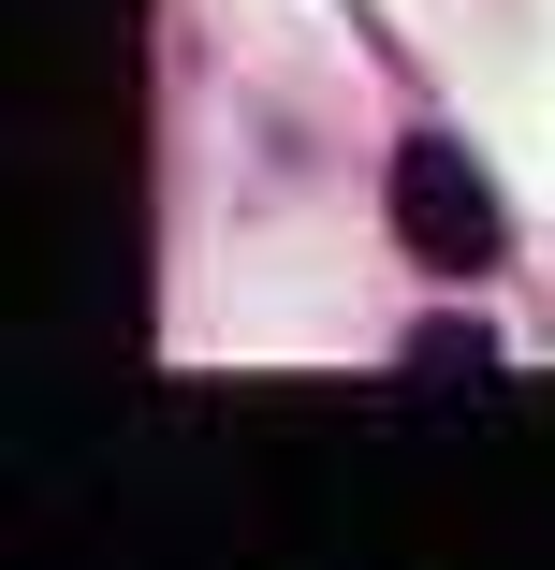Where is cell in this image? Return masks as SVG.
Wrapping results in <instances>:
<instances>
[{
	"mask_svg": "<svg viewBox=\"0 0 555 570\" xmlns=\"http://www.w3.org/2000/svg\"><path fill=\"white\" fill-rule=\"evenodd\" d=\"M395 235H409L438 278H483V264H497V190H483V161H468L454 132H409V147H395Z\"/></svg>",
	"mask_w": 555,
	"mask_h": 570,
	"instance_id": "6da1fadb",
	"label": "cell"
},
{
	"mask_svg": "<svg viewBox=\"0 0 555 570\" xmlns=\"http://www.w3.org/2000/svg\"><path fill=\"white\" fill-rule=\"evenodd\" d=\"M409 381H497V336H483V322H424Z\"/></svg>",
	"mask_w": 555,
	"mask_h": 570,
	"instance_id": "7a4b0ae2",
	"label": "cell"
}]
</instances>
